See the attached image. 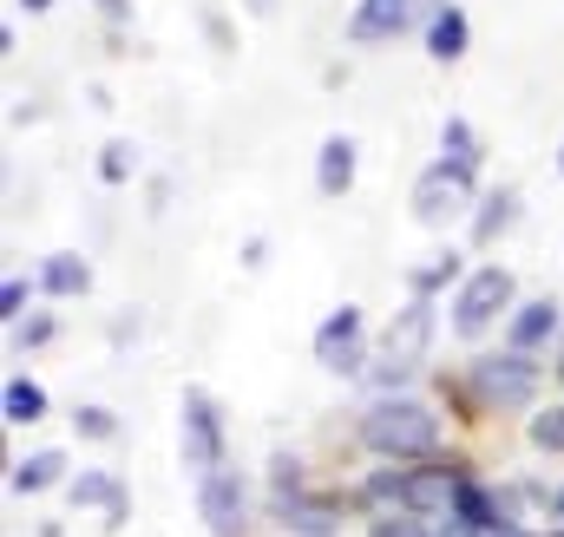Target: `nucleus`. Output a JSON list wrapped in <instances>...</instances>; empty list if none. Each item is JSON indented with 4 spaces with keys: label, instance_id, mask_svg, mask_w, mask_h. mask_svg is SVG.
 <instances>
[{
    "label": "nucleus",
    "instance_id": "1",
    "mask_svg": "<svg viewBox=\"0 0 564 537\" xmlns=\"http://www.w3.org/2000/svg\"><path fill=\"white\" fill-rule=\"evenodd\" d=\"M355 439L381 465H426L440 459V413L421 394H375L355 419Z\"/></svg>",
    "mask_w": 564,
    "mask_h": 537
},
{
    "label": "nucleus",
    "instance_id": "2",
    "mask_svg": "<svg viewBox=\"0 0 564 537\" xmlns=\"http://www.w3.org/2000/svg\"><path fill=\"white\" fill-rule=\"evenodd\" d=\"M453 394L473 406V419L479 413H525V406H539V394H545V361L512 354V348H479L466 361V374L453 381Z\"/></svg>",
    "mask_w": 564,
    "mask_h": 537
},
{
    "label": "nucleus",
    "instance_id": "3",
    "mask_svg": "<svg viewBox=\"0 0 564 537\" xmlns=\"http://www.w3.org/2000/svg\"><path fill=\"white\" fill-rule=\"evenodd\" d=\"M433 335H440V302L408 295V302L394 308V321L381 328V341H375L368 387H375V394H408V381L421 374L426 354H433Z\"/></svg>",
    "mask_w": 564,
    "mask_h": 537
},
{
    "label": "nucleus",
    "instance_id": "4",
    "mask_svg": "<svg viewBox=\"0 0 564 537\" xmlns=\"http://www.w3.org/2000/svg\"><path fill=\"white\" fill-rule=\"evenodd\" d=\"M525 295H519V275L506 263H479L459 288H453V315H446V328L459 335V341H486L492 328H506L512 321V308H519Z\"/></svg>",
    "mask_w": 564,
    "mask_h": 537
},
{
    "label": "nucleus",
    "instance_id": "5",
    "mask_svg": "<svg viewBox=\"0 0 564 537\" xmlns=\"http://www.w3.org/2000/svg\"><path fill=\"white\" fill-rule=\"evenodd\" d=\"M224 452H230V432H224V406L210 387H184L177 394V465L204 485L210 472H224Z\"/></svg>",
    "mask_w": 564,
    "mask_h": 537
},
{
    "label": "nucleus",
    "instance_id": "6",
    "mask_svg": "<svg viewBox=\"0 0 564 537\" xmlns=\"http://www.w3.org/2000/svg\"><path fill=\"white\" fill-rule=\"evenodd\" d=\"M308 354H315V368H322V374L368 381V368H375V348H368V315H361L355 302L328 308V315L315 321V335H308Z\"/></svg>",
    "mask_w": 564,
    "mask_h": 537
},
{
    "label": "nucleus",
    "instance_id": "7",
    "mask_svg": "<svg viewBox=\"0 0 564 537\" xmlns=\"http://www.w3.org/2000/svg\"><path fill=\"white\" fill-rule=\"evenodd\" d=\"M433 7H440V0H355V13H348V46H361V53L394 46L401 33H414V26L433 20Z\"/></svg>",
    "mask_w": 564,
    "mask_h": 537
},
{
    "label": "nucleus",
    "instance_id": "8",
    "mask_svg": "<svg viewBox=\"0 0 564 537\" xmlns=\"http://www.w3.org/2000/svg\"><path fill=\"white\" fill-rule=\"evenodd\" d=\"M197 518H204L210 537H250V479H243L237 465L210 472V479L197 485Z\"/></svg>",
    "mask_w": 564,
    "mask_h": 537
},
{
    "label": "nucleus",
    "instance_id": "9",
    "mask_svg": "<svg viewBox=\"0 0 564 537\" xmlns=\"http://www.w3.org/2000/svg\"><path fill=\"white\" fill-rule=\"evenodd\" d=\"M408 204H414V223H421V230H446V223L473 217L479 190H466L459 177H446L440 164H426L421 177H414V190H408Z\"/></svg>",
    "mask_w": 564,
    "mask_h": 537
},
{
    "label": "nucleus",
    "instance_id": "10",
    "mask_svg": "<svg viewBox=\"0 0 564 537\" xmlns=\"http://www.w3.org/2000/svg\"><path fill=\"white\" fill-rule=\"evenodd\" d=\"M66 498H73V512H99L106 531H126V518H132V485L112 465H79Z\"/></svg>",
    "mask_w": 564,
    "mask_h": 537
},
{
    "label": "nucleus",
    "instance_id": "11",
    "mask_svg": "<svg viewBox=\"0 0 564 537\" xmlns=\"http://www.w3.org/2000/svg\"><path fill=\"white\" fill-rule=\"evenodd\" d=\"M558 335H564V302H558V295H525V302L512 308V321H506L499 348H512V354H532V361H539Z\"/></svg>",
    "mask_w": 564,
    "mask_h": 537
},
{
    "label": "nucleus",
    "instance_id": "12",
    "mask_svg": "<svg viewBox=\"0 0 564 537\" xmlns=\"http://www.w3.org/2000/svg\"><path fill=\"white\" fill-rule=\"evenodd\" d=\"M270 518L289 537H341V492H295V498H270Z\"/></svg>",
    "mask_w": 564,
    "mask_h": 537
},
{
    "label": "nucleus",
    "instance_id": "13",
    "mask_svg": "<svg viewBox=\"0 0 564 537\" xmlns=\"http://www.w3.org/2000/svg\"><path fill=\"white\" fill-rule=\"evenodd\" d=\"M348 505L368 518V525H388V518H408V465H375L355 492H348Z\"/></svg>",
    "mask_w": 564,
    "mask_h": 537
},
{
    "label": "nucleus",
    "instance_id": "14",
    "mask_svg": "<svg viewBox=\"0 0 564 537\" xmlns=\"http://www.w3.org/2000/svg\"><path fill=\"white\" fill-rule=\"evenodd\" d=\"M446 177H459L466 190H479V164H486V144L473 132V119H459V112H446L440 119V157H433Z\"/></svg>",
    "mask_w": 564,
    "mask_h": 537
},
{
    "label": "nucleus",
    "instance_id": "15",
    "mask_svg": "<svg viewBox=\"0 0 564 537\" xmlns=\"http://www.w3.org/2000/svg\"><path fill=\"white\" fill-rule=\"evenodd\" d=\"M355 177H361V144L348 132H328L315 144V190H322L328 204H341V197L355 190Z\"/></svg>",
    "mask_w": 564,
    "mask_h": 537
},
{
    "label": "nucleus",
    "instance_id": "16",
    "mask_svg": "<svg viewBox=\"0 0 564 537\" xmlns=\"http://www.w3.org/2000/svg\"><path fill=\"white\" fill-rule=\"evenodd\" d=\"M421 40H426V59H433V66H459L466 46H473V20H466V7H459V0H440L433 20L421 26Z\"/></svg>",
    "mask_w": 564,
    "mask_h": 537
},
{
    "label": "nucleus",
    "instance_id": "17",
    "mask_svg": "<svg viewBox=\"0 0 564 537\" xmlns=\"http://www.w3.org/2000/svg\"><path fill=\"white\" fill-rule=\"evenodd\" d=\"M73 459L59 452V446H33L26 459H13V472H7V492L13 498H40V492H53V485H73V472H66Z\"/></svg>",
    "mask_w": 564,
    "mask_h": 537
},
{
    "label": "nucleus",
    "instance_id": "18",
    "mask_svg": "<svg viewBox=\"0 0 564 537\" xmlns=\"http://www.w3.org/2000/svg\"><path fill=\"white\" fill-rule=\"evenodd\" d=\"M512 223H519V190L499 184V190H479V204H473V217H466V237H473V250H492Z\"/></svg>",
    "mask_w": 564,
    "mask_h": 537
},
{
    "label": "nucleus",
    "instance_id": "19",
    "mask_svg": "<svg viewBox=\"0 0 564 537\" xmlns=\"http://www.w3.org/2000/svg\"><path fill=\"white\" fill-rule=\"evenodd\" d=\"M93 288V263L79 256V250H53L46 263H40V295H53V302H79Z\"/></svg>",
    "mask_w": 564,
    "mask_h": 537
},
{
    "label": "nucleus",
    "instance_id": "20",
    "mask_svg": "<svg viewBox=\"0 0 564 537\" xmlns=\"http://www.w3.org/2000/svg\"><path fill=\"white\" fill-rule=\"evenodd\" d=\"M473 268L459 263V250H433L426 263L408 268V295H421V302H440V288H459Z\"/></svg>",
    "mask_w": 564,
    "mask_h": 537
},
{
    "label": "nucleus",
    "instance_id": "21",
    "mask_svg": "<svg viewBox=\"0 0 564 537\" xmlns=\"http://www.w3.org/2000/svg\"><path fill=\"white\" fill-rule=\"evenodd\" d=\"M0 419H7V426H40V419H46V387H40L33 374H7V387H0Z\"/></svg>",
    "mask_w": 564,
    "mask_h": 537
},
{
    "label": "nucleus",
    "instance_id": "22",
    "mask_svg": "<svg viewBox=\"0 0 564 537\" xmlns=\"http://www.w3.org/2000/svg\"><path fill=\"white\" fill-rule=\"evenodd\" d=\"M132 177H139V144H132V138H106V144H99V184L119 190V184H132Z\"/></svg>",
    "mask_w": 564,
    "mask_h": 537
},
{
    "label": "nucleus",
    "instance_id": "23",
    "mask_svg": "<svg viewBox=\"0 0 564 537\" xmlns=\"http://www.w3.org/2000/svg\"><path fill=\"white\" fill-rule=\"evenodd\" d=\"M525 439H532L539 452L564 459V401H558V406H539V413L525 419Z\"/></svg>",
    "mask_w": 564,
    "mask_h": 537
},
{
    "label": "nucleus",
    "instance_id": "24",
    "mask_svg": "<svg viewBox=\"0 0 564 537\" xmlns=\"http://www.w3.org/2000/svg\"><path fill=\"white\" fill-rule=\"evenodd\" d=\"M295 492H308L302 452H270V498H295Z\"/></svg>",
    "mask_w": 564,
    "mask_h": 537
},
{
    "label": "nucleus",
    "instance_id": "25",
    "mask_svg": "<svg viewBox=\"0 0 564 537\" xmlns=\"http://www.w3.org/2000/svg\"><path fill=\"white\" fill-rule=\"evenodd\" d=\"M33 295H40V275H7V282H0V321H7V328L26 321V315H33V308H26Z\"/></svg>",
    "mask_w": 564,
    "mask_h": 537
},
{
    "label": "nucleus",
    "instance_id": "26",
    "mask_svg": "<svg viewBox=\"0 0 564 537\" xmlns=\"http://www.w3.org/2000/svg\"><path fill=\"white\" fill-rule=\"evenodd\" d=\"M7 335H13V354H33V348H46V341L59 335V321H53L46 308H33V315H26V321H13Z\"/></svg>",
    "mask_w": 564,
    "mask_h": 537
},
{
    "label": "nucleus",
    "instance_id": "27",
    "mask_svg": "<svg viewBox=\"0 0 564 537\" xmlns=\"http://www.w3.org/2000/svg\"><path fill=\"white\" fill-rule=\"evenodd\" d=\"M73 432H79V439H93V446H106V439H119V413H112V406H79V413H73Z\"/></svg>",
    "mask_w": 564,
    "mask_h": 537
},
{
    "label": "nucleus",
    "instance_id": "28",
    "mask_svg": "<svg viewBox=\"0 0 564 537\" xmlns=\"http://www.w3.org/2000/svg\"><path fill=\"white\" fill-rule=\"evenodd\" d=\"M204 33H210L217 53H237V33H230V13L224 7H204Z\"/></svg>",
    "mask_w": 564,
    "mask_h": 537
},
{
    "label": "nucleus",
    "instance_id": "29",
    "mask_svg": "<svg viewBox=\"0 0 564 537\" xmlns=\"http://www.w3.org/2000/svg\"><path fill=\"white\" fill-rule=\"evenodd\" d=\"M368 537H440V531L421 525V518H388V525H368Z\"/></svg>",
    "mask_w": 564,
    "mask_h": 537
},
{
    "label": "nucleus",
    "instance_id": "30",
    "mask_svg": "<svg viewBox=\"0 0 564 537\" xmlns=\"http://www.w3.org/2000/svg\"><path fill=\"white\" fill-rule=\"evenodd\" d=\"M237 263L250 268V275H257V268L270 263V237H250V243H243V256H237Z\"/></svg>",
    "mask_w": 564,
    "mask_h": 537
},
{
    "label": "nucleus",
    "instance_id": "31",
    "mask_svg": "<svg viewBox=\"0 0 564 537\" xmlns=\"http://www.w3.org/2000/svg\"><path fill=\"white\" fill-rule=\"evenodd\" d=\"M126 341H139V315H119L112 321V348H126Z\"/></svg>",
    "mask_w": 564,
    "mask_h": 537
},
{
    "label": "nucleus",
    "instance_id": "32",
    "mask_svg": "<svg viewBox=\"0 0 564 537\" xmlns=\"http://www.w3.org/2000/svg\"><path fill=\"white\" fill-rule=\"evenodd\" d=\"M243 13H257V20H270V13H276V0H243Z\"/></svg>",
    "mask_w": 564,
    "mask_h": 537
},
{
    "label": "nucleus",
    "instance_id": "33",
    "mask_svg": "<svg viewBox=\"0 0 564 537\" xmlns=\"http://www.w3.org/2000/svg\"><path fill=\"white\" fill-rule=\"evenodd\" d=\"M99 7H106V13H112V20H126V0H99Z\"/></svg>",
    "mask_w": 564,
    "mask_h": 537
},
{
    "label": "nucleus",
    "instance_id": "34",
    "mask_svg": "<svg viewBox=\"0 0 564 537\" xmlns=\"http://www.w3.org/2000/svg\"><path fill=\"white\" fill-rule=\"evenodd\" d=\"M20 7H26V13H46V7H53V0H20Z\"/></svg>",
    "mask_w": 564,
    "mask_h": 537
},
{
    "label": "nucleus",
    "instance_id": "35",
    "mask_svg": "<svg viewBox=\"0 0 564 537\" xmlns=\"http://www.w3.org/2000/svg\"><path fill=\"white\" fill-rule=\"evenodd\" d=\"M558 525H564V492H558ZM558 537H564V531H558Z\"/></svg>",
    "mask_w": 564,
    "mask_h": 537
},
{
    "label": "nucleus",
    "instance_id": "36",
    "mask_svg": "<svg viewBox=\"0 0 564 537\" xmlns=\"http://www.w3.org/2000/svg\"><path fill=\"white\" fill-rule=\"evenodd\" d=\"M558 177H564V144H558Z\"/></svg>",
    "mask_w": 564,
    "mask_h": 537
},
{
    "label": "nucleus",
    "instance_id": "37",
    "mask_svg": "<svg viewBox=\"0 0 564 537\" xmlns=\"http://www.w3.org/2000/svg\"><path fill=\"white\" fill-rule=\"evenodd\" d=\"M440 537H473V531H440Z\"/></svg>",
    "mask_w": 564,
    "mask_h": 537
}]
</instances>
